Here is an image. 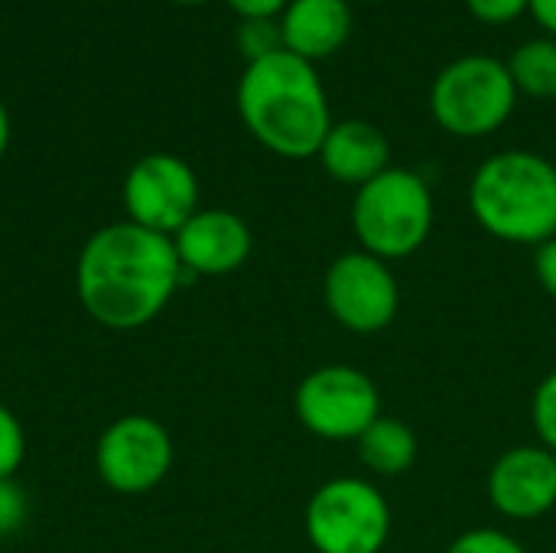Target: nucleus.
<instances>
[{"mask_svg":"<svg viewBox=\"0 0 556 553\" xmlns=\"http://www.w3.org/2000/svg\"><path fill=\"white\" fill-rule=\"evenodd\" d=\"M182 280L186 271L173 238L134 222L94 231L75 264V290L85 313L114 332L150 326Z\"/></svg>","mask_w":556,"mask_h":553,"instance_id":"obj_1","label":"nucleus"},{"mask_svg":"<svg viewBox=\"0 0 556 553\" xmlns=\"http://www.w3.org/2000/svg\"><path fill=\"white\" fill-rule=\"evenodd\" d=\"M238 114L251 137L283 160L316 156L332 127L316 65L287 49L248 62L238 81Z\"/></svg>","mask_w":556,"mask_h":553,"instance_id":"obj_2","label":"nucleus"},{"mask_svg":"<svg viewBox=\"0 0 556 553\" xmlns=\"http://www.w3.org/2000/svg\"><path fill=\"white\" fill-rule=\"evenodd\" d=\"M469 212L505 244L538 248L556 235V166L531 150H502L469 179Z\"/></svg>","mask_w":556,"mask_h":553,"instance_id":"obj_3","label":"nucleus"},{"mask_svg":"<svg viewBox=\"0 0 556 553\" xmlns=\"http://www.w3.org/2000/svg\"><path fill=\"white\" fill-rule=\"evenodd\" d=\"M437 222V202L430 183L407 166H388L371 183L355 189L352 231L358 248L394 264L417 254Z\"/></svg>","mask_w":556,"mask_h":553,"instance_id":"obj_4","label":"nucleus"},{"mask_svg":"<svg viewBox=\"0 0 556 553\" xmlns=\"http://www.w3.org/2000/svg\"><path fill=\"white\" fill-rule=\"evenodd\" d=\"M508 62L495 55H459L446 62L430 85L433 121L459 140H479L508 124L518 104Z\"/></svg>","mask_w":556,"mask_h":553,"instance_id":"obj_5","label":"nucleus"},{"mask_svg":"<svg viewBox=\"0 0 556 553\" xmlns=\"http://www.w3.org/2000/svg\"><path fill=\"white\" fill-rule=\"evenodd\" d=\"M303 525L316 553H384L391 505L371 479L336 476L309 495Z\"/></svg>","mask_w":556,"mask_h":553,"instance_id":"obj_6","label":"nucleus"},{"mask_svg":"<svg viewBox=\"0 0 556 553\" xmlns=\"http://www.w3.org/2000/svg\"><path fill=\"white\" fill-rule=\"evenodd\" d=\"M293 411L313 437L349 443L381 417V391L355 365H319L296 385Z\"/></svg>","mask_w":556,"mask_h":553,"instance_id":"obj_7","label":"nucleus"},{"mask_svg":"<svg viewBox=\"0 0 556 553\" xmlns=\"http://www.w3.org/2000/svg\"><path fill=\"white\" fill-rule=\"evenodd\" d=\"M323 300L329 316L355 332H384L401 313V284L388 261L355 248L339 254L323 277Z\"/></svg>","mask_w":556,"mask_h":553,"instance_id":"obj_8","label":"nucleus"},{"mask_svg":"<svg viewBox=\"0 0 556 553\" xmlns=\"http://www.w3.org/2000/svg\"><path fill=\"white\" fill-rule=\"evenodd\" d=\"M94 466L108 489L121 495H140L156 489L173 469V440L169 430L147 417L127 414L117 417L94 447Z\"/></svg>","mask_w":556,"mask_h":553,"instance_id":"obj_9","label":"nucleus"},{"mask_svg":"<svg viewBox=\"0 0 556 553\" xmlns=\"http://www.w3.org/2000/svg\"><path fill=\"white\" fill-rule=\"evenodd\" d=\"M127 222L160 235H176L199 212L195 169L176 153L140 156L124 179Z\"/></svg>","mask_w":556,"mask_h":553,"instance_id":"obj_10","label":"nucleus"},{"mask_svg":"<svg viewBox=\"0 0 556 553\" xmlns=\"http://www.w3.org/2000/svg\"><path fill=\"white\" fill-rule=\"evenodd\" d=\"M489 502L508 521H534L556 508V453L541 443L505 450L489 469Z\"/></svg>","mask_w":556,"mask_h":553,"instance_id":"obj_11","label":"nucleus"},{"mask_svg":"<svg viewBox=\"0 0 556 553\" xmlns=\"http://www.w3.org/2000/svg\"><path fill=\"white\" fill-rule=\"evenodd\" d=\"M186 277H228L251 257L254 238L248 222L231 209H199L173 235Z\"/></svg>","mask_w":556,"mask_h":553,"instance_id":"obj_12","label":"nucleus"},{"mask_svg":"<svg viewBox=\"0 0 556 553\" xmlns=\"http://www.w3.org/2000/svg\"><path fill=\"white\" fill-rule=\"evenodd\" d=\"M316 156L336 183L358 189L391 166V143L384 130L375 127L371 121L349 117V121H332Z\"/></svg>","mask_w":556,"mask_h":553,"instance_id":"obj_13","label":"nucleus"},{"mask_svg":"<svg viewBox=\"0 0 556 553\" xmlns=\"http://www.w3.org/2000/svg\"><path fill=\"white\" fill-rule=\"evenodd\" d=\"M283 49L319 62L336 55L352 36V3L349 0H290L280 13Z\"/></svg>","mask_w":556,"mask_h":553,"instance_id":"obj_14","label":"nucleus"},{"mask_svg":"<svg viewBox=\"0 0 556 553\" xmlns=\"http://www.w3.org/2000/svg\"><path fill=\"white\" fill-rule=\"evenodd\" d=\"M358 460L362 466L378 476V479H397L404 473L414 469L417 463V453H420V443H417V433L397 420V417H388L381 414L358 440Z\"/></svg>","mask_w":556,"mask_h":553,"instance_id":"obj_15","label":"nucleus"},{"mask_svg":"<svg viewBox=\"0 0 556 553\" xmlns=\"http://www.w3.org/2000/svg\"><path fill=\"white\" fill-rule=\"evenodd\" d=\"M511 81L518 95H531L538 101H556V39H531L515 49L508 59Z\"/></svg>","mask_w":556,"mask_h":553,"instance_id":"obj_16","label":"nucleus"},{"mask_svg":"<svg viewBox=\"0 0 556 553\" xmlns=\"http://www.w3.org/2000/svg\"><path fill=\"white\" fill-rule=\"evenodd\" d=\"M531 427L538 443L556 453V368L538 381L531 394Z\"/></svg>","mask_w":556,"mask_h":553,"instance_id":"obj_17","label":"nucleus"},{"mask_svg":"<svg viewBox=\"0 0 556 553\" xmlns=\"http://www.w3.org/2000/svg\"><path fill=\"white\" fill-rule=\"evenodd\" d=\"M238 49L248 55V62H257L264 55H274L283 49L280 20H241L238 26Z\"/></svg>","mask_w":556,"mask_h":553,"instance_id":"obj_18","label":"nucleus"},{"mask_svg":"<svg viewBox=\"0 0 556 553\" xmlns=\"http://www.w3.org/2000/svg\"><path fill=\"white\" fill-rule=\"evenodd\" d=\"M446 553H528V548L498 528H472L463 531L459 538H453V544L446 548Z\"/></svg>","mask_w":556,"mask_h":553,"instance_id":"obj_19","label":"nucleus"},{"mask_svg":"<svg viewBox=\"0 0 556 553\" xmlns=\"http://www.w3.org/2000/svg\"><path fill=\"white\" fill-rule=\"evenodd\" d=\"M26 456V433L10 407L0 404V479H13Z\"/></svg>","mask_w":556,"mask_h":553,"instance_id":"obj_20","label":"nucleus"},{"mask_svg":"<svg viewBox=\"0 0 556 553\" xmlns=\"http://www.w3.org/2000/svg\"><path fill=\"white\" fill-rule=\"evenodd\" d=\"M29 515L26 492L13 479H0V538H10L23 528Z\"/></svg>","mask_w":556,"mask_h":553,"instance_id":"obj_21","label":"nucleus"},{"mask_svg":"<svg viewBox=\"0 0 556 553\" xmlns=\"http://www.w3.org/2000/svg\"><path fill=\"white\" fill-rule=\"evenodd\" d=\"M528 3L531 0H466V10L479 23L505 26V23H515L518 16H525L528 13Z\"/></svg>","mask_w":556,"mask_h":553,"instance_id":"obj_22","label":"nucleus"},{"mask_svg":"<svg viewBox=\"0 0 556 553\" xmlns=\"http://www.w3.org/2000/svg\"><path fill=\"white\" fill-rule=\"evenodd\" d=\"M534 277H538L541 290L556 300V235L534 248Z\"/></svg>","mask_w":556,"mask_h":553,"instance_id":"obj_23","label":"nucleus"},{"mask_svg":"<svg viewBox=\"0 0 556 553\" xmlns=\"http://www.w3.org/2000/svg\"><path fill=\"white\" fill-rule=\"evenodd\" d=\"M241 20H280L290 0H225Z\"/></svg>","mask_w":556,"mask_h":553,"instance_id":"obj_24","label":"nucleus"},{"mask_svg":"<svg viewBox=\"0 0 556 553\" xmlns=\"http://www.w3.org/2000/svg\"><path fill=\"white\" fill-rule=\"evenodd\" d=\"M528 13L556 39V0H531Z\"/></svg>","mask_w":556,"mask_h":553,"instance_id":"obj_25","label":"nucleus"},{"mask_svg":"<svg viewBox=\"0 0 556 553\" xmlns=\"http://www.w3.org/2000/svg\"><path fill=\"white\" fill-rule=\"evenodd\" d=\"M7 143H10V114L0 101V156L7 153Z\"/></svg>","mask_w":556,"mask_h":553,"instance_id":"obj_26","label":"nucleus"},{"mask_svg":"<svg viewBox=\"0 0 556 553\" xmlns=\"http://www.w3.org/2000/svg\"><path fill=\"white\" fill-rule=\"evenodd\" d=\"M176 3H205V0H176Z\"/></svg>","mask_w":556,"mask_h":553,"instance_id":"obj_27","label":"nucleus"},{"mask_svg":"<svg viewBox=\"0 0 556 553\" xmlns=\"http://www.w3.org/2000/svg\"><path fill=\"white\" fill-rule=\"evenodd\" d=\"M384 553H388V551H384Z\"/></svg>","mask_w":556,"mask_h":553,"instance_id":"obj_28","label":"nucleus"}]
</instances>
